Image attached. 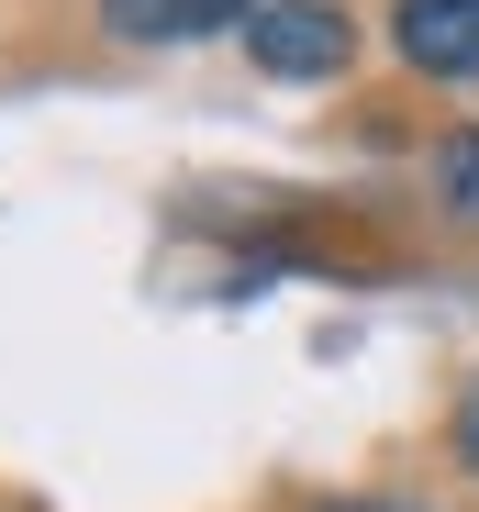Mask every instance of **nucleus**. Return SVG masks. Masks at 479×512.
<instances>
[{"label": "nucleus", "mask_w": 479, "mask_h": 512, "mask_svg": "<svg viewBox=\"0 0 479 512\" xmlns=\"http://www.w3.org/2000/svg\"><path fill=\"white\" fill-rule=\"evenodd\" d=\"M246 56L268 78H335L346 67V12L335 0H257L246 12Z\"/></svg>", "instance_id": "nucleus-1"}, {"label": "nucleus", "mask_w": 479, "mask_h": 512, "mask_svg": "<svg viewBox=\"0 0 479 512\" xmlns=\"http://www.w3.org/2000/svg\"><path fill=\"white\" fill-rule=\"evenodd\" d=\"M390 45L424 78H479V0H402L390 12Z\"/></svg>", "instance_id": "nucleus-2"}, {"label": "nucleus", "mask_w": 479, "mask_h": 512, "mask_svg": "<svg viewBox=\"0 0 479 512\" xmlns=\"http://www.w3.org/2000/svg\"><path fill=\"white\" fill-rule=\"evenodd\" d=\"M246 12H257V0H101V23L123 45H190L212 23H246Z\"/></svg>", "instance_id": "nucleus-3"}, {"label": "nucleus", "mask_w": 479, "mask_h": 512, "mask_svg": "<svg viewBox=\"0 0 479 512\" xmlns=\"http://www.w3.org/2000/svg\"><path fill=\"white\" fill-rule=\"evenodd\" d=\"M435 190H446V212H479V123H457L435 145Z\"/></svg>", "instance_id": "nucleus-4"}, {"label": "nucleus", "mask_w": 479, "mask_h": 512, "mask_svg": "<svg viewBox=\"0 0 479 512\" xmlns=\"http://www.w3.org/2000/svg\"><path fill=\"white\" fill-rule=\"evenodd\" d=\"M457 457H468V479H479V379H468V401H457Z\"/></svg>", "instance_id": "nucleus-5"}, {"label": "nucleus", "mask_w": 479, "mask_h": 512, "mask_svg": "<svg viewBox=\"0 0 479 512\" xmlns=\"http://www.w3.org/2000/svg\"><path fill=\"white\" fill-rule=\"evenodd\" d=\"M312 512H413V501H312Z\"/></svg>", "instance_id": "nucleus-6"}]
</instances>
